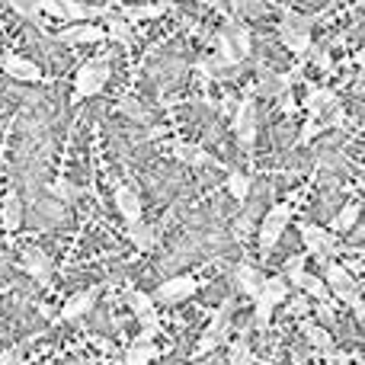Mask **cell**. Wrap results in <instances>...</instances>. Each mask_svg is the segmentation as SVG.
<instances>
[{"label":"cell","mask_w":365,"mask_h":365,"mask_svg":"<svg viewBox=\"0 0 365 365\" xmlns=\"http://www.w3.org/2000/svg\"><path fill=\"white\" fill-rule=\"evenodd\" d=\"M292 221V205L289 202H279V205H272L269 212H266L263 225H259V257H269L272 247L279 244V237H282V231L289 227Z\"/></svg>","instance_id":"6da1fadb"},{"label":"cell","mask_w":365,"mask_h":365,"mask_svg":"<svg viewBox=\"0 0 365 365\" xmlns=\"http://www.w3.org/2000/svg\"><path fill=\"white\" fill-rule=\"evenodd\" d=\"M106 81H109V61L106 58H96V61L81 64L77 81H74V96H71V100L81 103V100H87V96H96L103 87H106Z\"/></svg>","instance_id":"7a4b0ae2"},{"label":"cell","mask_w":365,"mask_h":365,"mask_svg":"<svg viewBox=\"0 0 365 365\" xmlns=\"http://www.w3.org/2000/svg\"><path fill=\"white\" fill-rule=\"evenodd\" d=\"M234 132H237V141L247 154L253 151V141H257V106H253V90H247L240 96L237 109H234Z\"/></svg>","instance_id":"3957f363"},{"label":"cell","mask_w":365,"mask_h":365,"mask_svg":"<svg viewBox=\"0 0 365 365\" xmlns=\"http://www.w3.org/2000/svg\"><path fill=\"white\" fill-rule=\"evenodd\" d=\"M298 231H302L304 247H308L311 257L321 259V266L330 263V257L336 253V237H334V231H324V227L311 225V221H302V225H298Z\"/></svg>","instance_id":"277c9868"},{"label":"cell","mask_w":365,"mask_h":365,"mask_svg":"<svg viewBox=\"0 0 365 365\" xmlns=\"http://www.w3.org/2000/svg\"><path fill=\"white\" fill-rule=\"evenodd\" d=\"M0 68H4V74L13 77V81H26V83L45 81L42 68H38L36 61H29V58L16 55V51H4V55H0Z\"/></svg>","instance_id":"5b68a950"},{"label":"cell","mask_w":365,"mask_h":365,"mask_svg":"<svg viewBox=\"0 0 365 365\" xmlns=\"http://www.w3.org/2000/svg\"><path fill=\"white\" fill-rule=\"evenodd\" d=\"M195 292H199V282H195L192 276H173V279H167V282H160L154 298H158L160 304H180V302H186L189 295H195Z\"/></svg>","instance_id":"8992f818"},{"label":"cell","mask_w":365,"mask_h":365,"mask_svg":"<svg viewBox=\"0 0 365 365\" xmlns=\"http://www.w3.org/2000/svg\"><path fill=\"white\" fill-rule=\"evenodd\" d=\"M257 74H259V83L253 87V93L257 96H266V100H282V96L289 93L292 74H276V71H269V68H257Z\"/></svg>","instance_id":"52a82bcc"},{"label":"cell","mask_w":365,"mask_h":365,"mask_svg":"<svg viewBox=\"0 0 365 365\" xmlns=\"http://www.w3.org/2000/svg\"><path fill=\"white\" fill-rule=\"evenodd\" d=\"M55 38L64 45H90V42H103V38H109V36H106V29H100V26H93V23H71L68 29H61Z\"/></svg>","instance_id":"ba28073f"},{"label":"cell","mask_w":365,"mask_h":365,"mask_svg":"<svg viewBox=\"0 0 365 365\" xmlns=\"http://www.w3.org/2000/svg\"><path fill=\"white\" fill-rule=\"evenodd\" d=\"M115 208H119V215L132 225V221H141V212H145V205H141V195L135 186H128V182H119L115 186Z\"/></svg>","instance_id":"9c48e42d"},{"label":"cell","mask_w":365,"mask_h":365,"mask_svg":"<svg viewBox=\"0 0 365 365\" xmlns=\"http://www.w3.org/2000/svg\"><path fill=\"white\" fill-rule=\"evenodd\" d=\"M170 151H173V158H177L180 164H186V167H221L212 154L202 151V148L192 145V141H173Z\"/></svg>","instance_id":"30bf717a"},{"label":"cell","mask_w":365,"mask_h":365,"mask_svg":"<svg viewBox=\"0 0 365 365\" xmlns=\"http://www.w3.org/2000/svg\"><path fill=\"white\" fill-rule=\"evenodd\" d=\"M227 330H231V324H215L212 321V327H208L205 334L199 336V343H195V349H192L195 359H205V356H212L215 349H218L221 343L227 340Z\"/></svg>","instance_id":"8fae6325"},{"label":"cell","mask_w":365,"mask_h":365,"mask_svg":"<svg viewBox=\"0 0 365 365\" xmlns=\"http://www.w3.org/2000/svg\"><path fill=\"white\" fill-rule=\"evenodd\" d=\"M23 269L29 272L36 282H42V285L51 282V259L45 257L42 250H36V247H29V250L23 253Z\"/></svg>","instance_id":"7c38bea8"},{"label":"cell","mask_w":365,"mask_h":365,"mask_svg":"<svg viewBox=\"0 0 365 365\" xmlns=\"http://www.w3.org/2000/svg\"><path fill=\"white\" fill-rule=\"evenodd\" d=\"M0 221H4V231L6 234H16L19 225H23V199L16 192H6L4 195V205H0Z\"/></svg>","instance_id":"4fadbf2b"},{"label":"cell","mask_w":365,"mask_h":365,"mask_svg":"<svg viewBox=\"0 0 365 365\" xmlns=\"http://www.w3.org/2000/svg\"><path fill=\"white\" fill-rule=\"evenodd\" d=\"M298 330H302V336H304V340H308V346L321 349L324 356H330V353H334V336H330L324 327H317L314 321H298Z\"/></svg>","instance_id":"5bb4252c"},{"label":"cell","mask_w":365,"mask_h":365,"mask_svg":"<svg viewBox=\"0 0 365 365\" xmlns=\"http://www.w3.org/2000/svg\"><path fill=\"white\" fill-rule=\"evenodd\" d=\"M234 282H237V289L250 298H257L259 289H263V276H259V269L250 263H240L237 269H234Z\"/></svg>","instance_id":"9a60e30c"},{"label":"cell","mask_w":365,"mask_h":365,"mask_svg":"<svg viewBox=\"0 0 365 365\" xmlns=\"http://www.w3.org/2000/svg\"><path fill=\"white\" fill-rule=\"evenodd\" d=\"M279 38H282V45L292 51V55H308L311 51V32H298L292 29L289 23H279Z\"/></svg>","instance_id":"2e32d148"},{"label":"cell","mask_w":365,"mask_h":365,"mask_svg":"<svg viewBox=\"0 0 365 365\" xmlns=\"http://www.w3.org/2000/svg\"><path fill=\"white\" fill-rule=\"evenodd\" d=\"M128 304H132L135 317H138L141 324H160L158 321V311H154V298L145 295V292L138 289H128Z\"/></svg>","instance_id":"e0dca14e"},{"label":"cell","mask_w":365,"mask_h":365,"mask_svg":"<svg viewBox=\"0 0 365 365\" xmlns=\"http://www.w3.org/2000/svg\"><path fill=\"white\" fill-rule=\"evenodd\" d=\"M158 231L160 227H151V225H145V221H132V225H128V240H132L138 250H154Z\"/></svg>","instance_id":"ac0fdd59"},{"label":"cell","mask_w":365,"mask_h":365,"mask_svg":"<svg viewBox=\"0 0 365 365\" xmlns=\"http://www.w3.org/2000/svg\"><path fill=\"white\" fill-rule=\"evenodd\" d=\"M195 71H199V74L205 77V81H208V77H218V81L225 77V81H227V77L237 74V68H234V64H227L221 55H215V58H202V61L195 64Z\"/></svg>","instance_id":"d6986e66"},{"label":"cell","mask_w":365,"mask_h":365,"mask_svg":"<svg viewBox=\"0 0 365 365\" xmlns=\"http://www.w3.org/2000/svg\"><path fill=\"white\" fill-rule=\"evenodd\" d=\"M109 26H106V36L109 38H115L119 45H132L135 42V36H132V23H128L122 13H109Z\"/></svg>","instance_id":"ffe728a7"},{"label":"cell","mask_w":365,"mask_h":365,"mask_svg":"<svg viewBox=\"0 0 365 365\" xmlns=\"http://www.w3.org/2000/svg\"><path fill=\"white\" fill-rule=\"evenodd\" d=\"M90 308H93V292H81V295L68 298V304L61 308V321H77V317H83Z\"/></svg>","instance_id":"44dd1931"},{"label":"cell","mask_w":365,"mask_h":365,"mask_svg":"<svg viewBox=\"0 0 365 365\" xmlns=\"http://www.w3.org/2000/svg\"><path fill=\"white\" fill-rule=\"evenodd\" d=\"M167 13V4H141V6H125L122 16L128 23H145V19H160Z\"/></svg>","instance_id":"7402d4cb"},{"label":"cell","mask_w":365,"mask_h":365,"mask_svg":"<svg viewBox=\"0 0 365 365\" xmlns=\"http://www.w3.org/2000/svg\"><path fill=\"white\" fill-rule=\"evenodd\" d=\"M225 32L234 38V45H237V51L240 55H250V48H253V36H250V29H247L244 23H237L234 16H227V26H225Z\"/></svg>","instance_id":"603a6c76"},{"label":"cell","mask_w":365,"mask_h":365,"mask_svg":"<svg viewBox=\"0 0 365 365\" xmlns=\"http://www.w3.org/2000/svg\"><path fill=\"white\" fill-rule=\"evenodd\" d=\"M259 295L263 298H269L272 304H282L285 298H289V279H282V276H272V279H266L263 282V289H259Z\"/></svg>","instance_id":"cb8c5ba5"},{"label":"cell","mask_w":365,"mask_h":365,"mask_svg":"<svg viewBox=\"0 0 365 365\" xmlns=\"http://www.w3.org/2000/svg\"><path fill=\"white\" fill-rule=\"evenodd\" d=\"M334 103H336V93L327 87H311V93L304 96V109L308 113H321L324 106H334Z\"/></svg>","instance_id":"d4e9b609"},{"label":"cell","mask_w":365,"mask_h":365,"mask_svg":"<svg viewBox=\"0 0 365 365\" xmlns=\"http://www.w3.org/2000/svg\"><path fill=\"white\" fill-rule=\"evenodd\" d=\"M295 289L298 292H304V295H311V298H324L330 292V285L324 282L321 276H311V272H302L298 276V282H295Z\"/></svg>","instance_id":"484cf974"},{"label":"cell","mask_w":365,"mask_h":365,"mask_svg":"<svg viewBox=\"0 0 365 365\" xmlns=\"http://www.w3.org/2000/svg\"><path fill=\"white\" fill-rule=\"evenodd\" d=\"M215 48H218V55L225 58L227 64H234V68H237V64L244 61V55H240V51H237V45H234V38L227 36L225 29H221L218 36H215Z\"/></svg>","instance_id":"4316f807"},{"label":"cell","mask_w":365,"mask_h":365,"mask_svg":"<svg viewBox=\"0 0 365 365\" xmlns=\"http://www.w3.org/2000/svg\"><path fill=\"white\" fill-rule=\"evenodd\" d=\"M158 359V346L154 343H135L125 353V365H151Z\"/></svg>","instance_id":"83f0119b"},{"label":"cell","mask_w":365,"mask_h":365,"mask_svg":"<svg viewBox=\"0 0 365 365\" xmlns=\"http://www.w3.org/2000/svg\"><path fill=\"white\" fill-rule=\"evenodd\" d=\"M362 208L356 205V202H349L346 208H340V215H336L334 221H330V231H349V227H356V221H359Z\"/></svg>","instance_id":"f1b7e54d"},{"label":"cell","mask_w":365,"mask_h":365,"mask_svg":"<svg viewBox=\"0 0 365 365\" xmlns=\"http://www.w3.org/2000/svg\"><path fill=\"white\" fill-rule=\"evenodd\" d=\"M227 192H231L237 202H247V195H250V177L240 170H231L227 173Z\"/></svg>","instance_id":"f546056e"},{"label":"cell","mask_w":365,"mask_h":365,"mask_svg":"<svg viewBox=\"0 0 365 365\" xmlns=\"http://www.w3.org/2000/svg\"><path fill=\"white\" fill-rule=\"evenodd\" d=\"M324 282L330 285V292H336V289H343L346 282H353V276H349L343 266H336V263H324Z\"/></svg>","instance_id":"4dcf8cb0"},{"label":"cell","mask_w":365,"mask_h":365,"mask_svg":"<svg viewBox=\"0 0 365 365\" xmlns=\"http://www.w3.org/2000/svg\"><path fill=\"white\" fill-rule=\"evenodd\" d=\"M115 109H119L122 115H128L132 122H148V119H151V115H148V109L141 106L138 100H132V96H122V100L115 103Z\"/></svg>","instance_id":"1f68e13d"},{"label":"cell","mask_w":365,"mask_h":365,"mask_svg":"<svg viewBox=\"0 0 365 365\" xmlns=\"http://www.w3.org/2000/svg\"><path fill=\"white\" fill-rule=\"evenodd\" d=\"M282 23H289L292 29L298 32H311L317 23V16H311V13H298V10H282Z\"/></svg>","instance_id":"d6a6232c"},{"label":"cell","mask_w":365,"mask_h":365,"mask_svg":"<svg viewBox=\"0 0 365 365\" xmlns=\"http://www.w3.org/2000/svg\"><path fill=\"white\" fill-rule=\"evenodd\" d=\"M253 304H257V308H253V317H257V327H259V330H266V327H269V321H272V308H276V304H272L269 298H263V295L253 298Z\"/></svg>","instance_id":"836d02e7"},{"label":"cell","mask_w":365,"mask_h":365,"mask_svg":"<svg viewBox=\"0 0 365 365\" xmlns=\"http://www.w3.org/2000/svg\"><path fill=\"white\" fill-rule=\"evenodd\" d=\"M253 362H257V359H253L247 340H234L231 343V356H227V365H253Z\"/></svg>","instance_id":"e575fe53"},{"label":"cell","mask_w":365,"mask_h":365,"mask_svg":"<svg viewBox=\"0 0 365 365\" xmlns=\"http://www.w3.org/2000/svg\"><path fill=\"white\" fill-rule=\"evenodd\" d=\"M10 6L23 19H36L38 13H42V0H10Z\"/></svg>","instance_id":"d590c367"},{"label":"cell","mask_w":365,"mask_h":365,"mask_svg":"<svg viewBox=\"0 0 365 365\" xmlns=\"http://www.w3.org/2000/svg\"><path fill=\"white\" fill-rule=\"evenodd\" d=\"M51 192H55V199H61V202H74L77 195H81L74 182H68V180H55L51 182Z\"/></svg>","instance_id":"8d00e7d4"},{"label":"cell","mask_w":365,"mask_h":365,"mask_svg":"<svg viewBox=\"0 0 365 365\" xmlns=\"http://www.w3.org/2000/svg\"><path fill=\"white\" fill-rule=\"evenodd\" d=\"M304 259H308V253H298V257L289 259V266H285V279H289V285H295L298 276L304 272Z\"/></svg>","instance_id":"74e56055"},{"label":"cell","mask_w":365,"mask_h":365,"mask_svg":"<svg viewBox=\"0 0 365 365\" xmlns=\"http://www.w3.org/2000/svg\"><path fill=\"white\" fill-rule=\"evenodd\" d=\"M317 132H321V125H317L314 119H308V122H304V125H302V132H298V145H308V141L314 138Z\"/></svg>","instance_id":"f35d334b"},{"label":"cell","mask_w":365,"mask_h":365,"mask_svg":"<svg viewBox=\"0 0 365 365\" xmlns=\"http://www.w3.org/2000/svg\"><path fill=\"white\" fill-rule=\"evenodd\" d=\"M23 362V346H10L0 353V365H19Z\"/></svg>","instance_id":"ab89813d"},{"label":"cell","mask_w":365,"mask_h":365,"mask_svg":"<svg viewBox=\"0 0 365 365\" xmlns=\"http://www.w3.org/2000/svg\"><path fill=\"white\" fill-rule=\"evenodd\" d=\"M311 58H314L317 64H321L324 71H334V61H330V51H324V48H317V45H311V51H308Z\"/></svg>","instance_id":"60d3db41"},{"label":"cell","mask_w":365,"mask_h":365,"mask_svg":"<svg viewBox=\"0 0 365 365\" xmlns=\"http://www.w3.org/2000/svg\"><path fill=\"white\" fill-rule=\"evenodd\" d=\"M42 13H48V16H55V19H64V4L61 0H42Z\"/></svg>","instance_id":"b9f144b4"},{"label":"cell","mask_w":365,"mask_h":365,"mask_svg":"<svg viewBox=\"0 0 365 365\" xmlns=\"http://www.w3.org/2000/svg\"><path fill=\"white\" fill-rule=\"evenodd\" d=\"M292 314H295V317L308 314V295H304V292H298V298L292 302Z\"/></svg>","instance_id":"7bdbcfd3"},{"label":"cell","mask_w":365,"mask_h":365,"mask_svg":"<svg viewBox=\"0 0 365 365\" xmlns=\"http://www.w3.org/2000/svg\"><path fill=\"white\" fill-rule=\"evenodd\" d=\"M279 106H282L285 115H295V113H298V103H295V96H292V90L282 96V100H279Z\"/></svg>","instance_id":"ee69618b"},{"label":"cell","mask_w":365,"mask_h":365,"mask_svg":"<svg viewBox=\"0 0 365 365\" xmlns=\"http://www.w3.org/2000/svg\"><path fill=\"white\" fill-rule=\"evenodd\" d=\"M247 231H250V218H247V215H240L237 225H234V234H237V237H244Z\"/></svg>","instance_id":"f6af8a7d"},{"label":"cell","mask_w":365,"mask_h":365,"mask_svg":"<svg viewBox=\"0 0 365 365\" xmlns=\"http://www.w3.org/2000/svg\"><path fill=\"white\" fill-rule=\"evenodd\" d=\"M177 212H180V205H170V208H167V215H164V221H160V227H167L170 221H177Z\"/></svg>","instance_id":"bcb514c9"},{"label":"cell","mask_w":365,"mask_h":365,"mask_svg":"<svg viewBox=\"0 0 365 365\" xmlns=\"http://www.w3.org/2000/svg\"><path fill=\"white\" fill-rule=\"evenodd\" d=\"M160 135H167V128L154 125V128H148V132H145V138H148V141H154V138H160Z\"/></svg>","instance_id":"7dc6e473"},{"label":"cell","mask_w":365,"mask_h":365,"mask_svg":"<svg viewBox=\"0 0 365 365\" xmlns=\"http://www.w3.org/2000/svg\"><path fill=\"white\" fill-rule=\"evenodd\" d=\"M353 64H359V68H365V48H359V51L353 55Z\"/></svg>","instance_id":"c3c4849f"},{"label":"cell","mask_w":365,"mask_h":365,"mask_svg":"<svg viewBox=\"0 0 365 365\" xmlns=\"http://www.w3.org/2000/svg\"><path fill=\"white\" fill-rule=\"evenodd\" d=\"M199 4H205V6H221V0H199Z\"/></svg>","instance_id":"681fc988"},{"label":"cell","mask_w":365,"mask_h":365,"mask_svg":"<svg viewBox=\"0 0 365 365\" xmlns=\"http://www.w3.org/2000/svg\"><path fill=\"white\" fill-rule=\"evenodd\" d=\"M359 10H365V0H359Z\"/></svg>","instance_id":"f907efd6"},{"label":"cell","mask_w":365,"mask_h":365,"mask_svg":"<svg viewBox=\"0 0 365 365\" xmlns=\"http://www.w3.org/2000/svg\"><path fill=\"white\" fill-rule=\"evenodd\" d=\"M0 295H6V289H4V285H0Z\"/></svg>","instance_id":"816d5d0a"},{"label":"cell","mask_w":365,"mask_h":365,"mask_svg":"<svg viewBox=\"0 0 365 365\" xmlns=\"http://www.w3.org/2000/svg\"><path fill=\"white\" fill-rule=\"evenodd\" d=\"M330 4H336V0H330Z\"/></svg>","instance_id":"f5cc1de1"}]
</instances>
